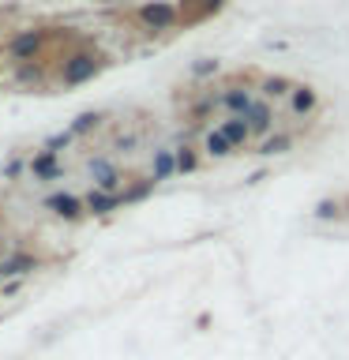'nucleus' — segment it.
Here are the masks:
<instances>
[{"instance_id":"1","label":"nucleus","mask_w":349,"mask_h":360,"mask_svg":"<svg viewBox=\"0 0 349 360\" xmlns=\"http://www.w3.org/2000/svg\"><path fill=\"white\" fill-rule=\"evenodd\" d=\"M90 176H94L98 191L117 195V188H120V169H117V165H109L106 158H94V162H90Z\"/></svg>"},{"instance_id":"2","label":"nucleus","mask_w":349,"mask_h":360,"mask_svg":"<svg viewBox=\"0 0 349 360\" xmlns=\"http://www.w3.org/2000/svg\"><path fill=\"white\" fill-rule=\"evenodd\" d=\"M42 41H45V34H42V30H27V34H19V38L11 41V56H15V60H30V56L42 49Z\"/></svg>"},{"instance_id":"3","label":"nucleus","mask_w":349,"mask_h":360,"mask_svg":"<svg viewBox=\"0 0 349 360\" xmlns=\"http://www.w3.org/2000/svg\"><path fill=\"white\" fill-rule=\"evenodd\" d=\"M30 169H34V176H38V180H45V184H49V180H61V173H64L53 150H42V154L30 162Z\"/></svg>"},{"instance_id":"4","label":"nucleus","mask_w":349,"mask_h":360,"mask_svg":"<svg viewBox=\"0 0 349 360\" xmlns=\"http://www.w3.org/2000/svg\"><path fill=\"white\" fill-rule=\"evenodd\" d=\"M45 210L61 214V218H79L83 199H75V195H68V191H61V195H49V199H45Z\"/></svg>"},{"instance_id":"5","label":"nucleus","mask_w":349,"mask_h":360,"mask_svg":"<svg viewBox=\"0 0 349 360\" xmlns=\"http://www.w3.org/2000/svg\"><path fill=\"white\" fill-rule=\"evenodd\" d=\"M139 19L146 22V27L162 30V27H169V22H173V8H169V4H143V8H139Z\"/></svg>"},{"instance_id":"6","label":"nucleus","mask_w":349,"mask_h":360,"mask_svg":"<svg viewBox=\"0 0 349 360\" xmlns=\"http://www.w3.org/2000/svg\"><path fill=\"white\" fill-rule=\"evenodd\" d=\"M177 150H169V146H158L154 150V180H169L177 176Z\"/></svg>"},{"instance_id":"7","label":"nucleus","mask_w":349,"mask_h":360,"mask_svg":"<svg viewBox=\"0 0 349 360\" xmlns=\"http://www.w3.org/2000/svg\"><path fill=\"white\" fill-rule=\"evenodd\" d=\"M83 207H90L94 214H113L117 207H124V199H120V191H117V195H109V191H98V188H94V191L83 199Z\"/></svg>"},{"instance_id":"8","label":"nucleus","mask_w":349,"mask_h":360,"mask_svg":"<svg viewBox=\"0 0 349 360\" xmlns=\"http://www.w3.org/2000/svg\"><path fill=\"white\" fill-rule=\"evenodd\" d=\"M94 72H98L94 56H75V60L64 68V83H83V79H90Z\"/></svg>"},{"instance_id":"9","label":"nucleus","mask_w":349,"mask_h":360,"mask_svg":"<svg viewBox=\"0 0 349 360\" xmlns=\"http://www.w3.org/2000/svg\"><path fill=\"white\" fill-rule=\"evenodd\" d=\"M244 120H248V128L252 131H270V105L267 101H252L244 112Z\"/></svg>"},{"instance_id":"10","label":"nucleus","mask_w":349,"mask_h":360,"mask_svg":"<svg viewBox=\"0 0 349 360\" xmlns=\"http://www.w3.org/2000/svg\"><path fill=\"white\" fill-rule=\"evenodd\" d=\"M34 266H38V259H34V255H27V252H23V255H11L8 263H0V278L27 274V270H34Z\"/></svg>"},{"instance_id":"11","label":"nucleus","mask_w":349,"mask_h":360,"mask_svg":"<svg viewBox=\"0 0 349 360\" xmlns=\"http://www.w3.org/2000/svg\"><path fill=\"white\" fill-rule=\"evenodd\" d=\"M218 131H222V135H225V139H229L233 146H241V143L248 139V135H252V128H248V120H244V117H229V120H225Z\"/></svg>"},{"instance_id":"12","label":"nucleus","mask_w":349,"mask_h":360,"mask_svg":"<svg viewBox=\"0 0 349 360\" xmlns=\"http://www.w3.org/2000/svg\"><path fill=\"white\" fill-rule=\"evenodd\" d=\"M222 105L229 109L233 117H244V112H248V105H252V98H248V90L233 86V90H225V94H222Z\"/></svg>"},{"instance_id":"13","label":"nucleus","mask_w":349,"mask_h":360,"mask_svg":"<svg viewBox=\"0 0 349 360\" xmlns=\"http://www.w3.org/2000/svg\"><path fill=\"white\" fill-rule=\"evenodd\" d=\"M289 105H293V112H297V117H304V112L315 105V90H312V86H297V90H293V101H289Z\"/></svg>"},{"instance_id":"14","label":"nucleus","mask_w":349,"mask_h":360,"mask_svg":"<svg viewBox=\"0 0 349 360\" xmlns=\"http://www.w3.org/2000/svg\"><path fill=\"white\" fill-rule=\"evenodd\" d=\"M98 124H101V112L90 109V112H79V117L72 120V128H68V131H72V135H87L90 128H98Z\"/></svg>"},{"instance_id":"15","label":"nucleus","mask_w":349,"mask_h":360,"mask_svg":"<svg viewBox=\"0 0 349 360\" xmlns=\"http://www.w3.org/2000/svg\"><path fill=\"white\" fill-rule=\"evenodd\" d=\"M289 146H293V139H289V135H270V139H263V143H259V154H263V158H270V154H281V150H289Z\"/></svg>"},{"instance_id":"16","label":"nucleus","mask_w":349,"mask_h":360,"mask_svg":"<svg viewBox=\"0 0 349 360\" xmlns=\"http://www.w3.org/2000/svg\"><path fill=\"white\" fill-rule=\"evenodd\" d=\"M207 150H210L214 158H222V154H229V150H233V143L225 139L222 131H210V135H207Z\"/></svg>"},{"instance_id":"17","label":"nucleus","mask_w":349,"mask_h":360,"mask_svg":"<svg viewBox=\"0 0 349 360\" xmlns=\"http://www.w3.org/2000/svg\"><path fill=\"white\" fill-rule=\"evenodd\" d=\"M263 90H267V94H270V98H281V94H293V90H289V83H286V79H281V75H267V79H263Z\"/></svg>"},{"instance_id":"18","label":"nucleus","mask_w":349,"mask_h":360,"mask_svg":"<svg viewBox=\"0 0 349 360\" xmlns=\"http://www.w3.org/2000/svg\"><path fill=\"white\" fill-rule=\"evenodd\" d=\"M154 184H158V180H143V184H135L132 191H120V199H124V202H135V199L151 195V191H154Z\"/></svg>"},{"instance_id":"19","label":"nucleus","mask_w":349,"mask_h":360,"mask_svg":"<svg viewBox=\"0 0 349 360\" xmlns=\"http://www.w3.org/2000/svg\"><path fill=\"white\" fill-rule=\"evenodd\" d=\"M177 169H180V173H191V169H196V150H191V146H180Z\"/></svg>"},{"instance_id":"20","label":"nucleus","mask_w":349,"mask_h":360,"mask_svg":"<svg viewBox=\"0 0 349 360\" xmlns=\"http://www.w3.org/2000/svg\"><path fill=\"white\" fill-rule=\"evenodd\" d=\"M68 139H72V131H64V135H53V139L45 143V150H53V154H56V150H61V146H64Z\"/></svg>"},{"instance_id":"21","label":"nucleus","mask_w":349,"mask_h":360,"mask_svg":"<svg viewBox=\"0 0 349 360\" xmlns=\"http://www.w3.org/2000/svg\"><path fill=\"white\" fill-rule=\"evenodd\" d=\"M315 214H319V218H334V202H331V199L319 202V207H315Z\"/></svg>"},{"instance_id":"22","label":"nucleus","mask_w":349,"mask_h":360,"mask_svg":"<svg viewBox=\"0 0 349 360\" xmlns=\"http://www.w3.org/2000/svg\"><path fill=\"white\" fill-rule=\"evenodd\" d=\"M15 173H23V162H19V158H11V162L4 165V176H15Z\"/></svg>"},{"instance_id":"23","label":"nucleus","mask_w":349,"mask_h":360,"mask_svg":"<svg viewBox=\"0 0 349 360\" xmlns=\"http://www.w3.org/2000/svg\"><path fill=\"white\" fill-rule=\"evenodd\" d=\"M214 68H218V64H214V60H207V64H196V75H210Z\"/></svg>"}]
</instances>
